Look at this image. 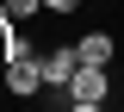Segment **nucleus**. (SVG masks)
<instances>
[{"label": "nucleus", "instance_id": "obj_5", "mask_svg": "<svg viewBox=\"0 0 124 112\" xmlns=\"http://www.w3.org/2000/svg\"><path fill=\"white\" fill-rule=\"evenodd\" d=\"M44 6H50V13H56V19H68V13H75V6H81V0H44Z\"/></svg>", "mask_w": 124, "mask_h": 112}, {"label": "nucleus", "instance_id": "obj_6", "mask_svg": "<svg viewBox=\"0 0 124 112\" xmlns=\"http://www.w3.org/2000/svg\"><path fill=\"white\" fill-rule=\"evenodd\" d=\"M68 112H106V106H93V100H68Z\"/></svg>", "mask_w": 124, "mask_h": 112}, {"label": "nucleus", "instance_id": "obj_1", "mask_svg": "<svg viewBox=\"0 0 124 112\" xmlns=\"http://www.w3.org/2000/svg\"><path fill=\"white\" fill-rule=\"evenodd\" d=\"M75 69H81V50H75V44H56V50L44 56V87H50V94H68Z\"/></svg>", "mask_w": 124, "mask_h": 112}, {"label": "nucleus", "instance_id": "obj_2", "mask_svg": "<svg viewBox=\"0 0 124 112\" xmlns=\"http://www.w3.org/2000/svg\"><path fill=\"white\" fill-rule=\"evenodd\" d=\"M106 94H112V69L81 62V69H75V81H68V100H93V106H106Z\"/></svg>", "mask_w": 124, "mask_h": 112}, {"label": "nucleus", "instance_id": "obj_3", "mask_svg": "<svg viewBox=\"0 0 124 112\" xmlns=\"http://www.w3.org/2000/svg\"><path fill=\"white\" fill-rule=\"evenodd\" d=\"M0 75H6V94L25 100V94H37V87H44V56H19V62H6Z\"/></svg>", "mask_w": 124, "mask_h": 112}, {"label": "nucleus", "instance_id": "obj_4", "mask_svg": "<svg viewBox=\"0 0 124 112\" xmlns=\"http://www.w3.org/2000/svg\"><path fill=\"white\" fill-rule=\"evenodd\" d=\"M75 50H81V62L112 69V56H118V37H112V31H81V37H75Z\"/></svg>", "mask_w": 124, "mask_h": 112}]
</instances>
